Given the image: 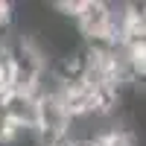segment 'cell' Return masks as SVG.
<instances>
[{
    "label": "cell",
    "mask_w": 146,
    "mask_h": 146,
    "mask_svg": "<svg viewBox=\"0 0 146 146\" xmlns=\"http://www.w3.org/2000/svg\"><path fill=\"white\" fill-rule=\"evenodd\" d=\"M70 21L82 41L108 38V0H79Z\"/></svg>",
    "instance_id": "6da1fadb"
},
{
    "label": "cell",
    "mask_w": 146,
    "mask_h": 146,
    "mask_svg": "<svg viewBox=\"0 0 146 146\" xmlns=\"http://www.w3.org/2000/svg\"><path fill=\"white\" fill-rule=\"evenodd\" d=\"M3 114L9 120V126H18V129H35V114H38V100L32 94H23V91H9L3 96Z\"/></svg>",
    "instance_id": "7a4b0ae2"
}]
</instances>
